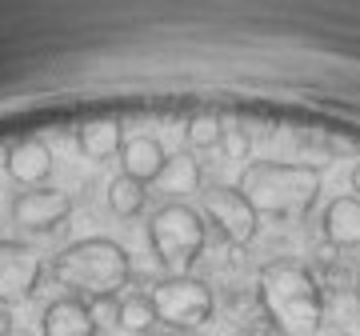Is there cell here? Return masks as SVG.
Masks as SVG:
<instances>
[{"label": "cell", "instance_id": "6da1fadb", "mask_svg": "<svg viewBox=\"0 0 360 336\" xmlns=\"http://www.w3.org/2000/svg\"><path fill=\"white\" fill-rule=\"evenodd\" d=\"M260 309L276 336H316L324 324V297L312 272L296 260H272L257 280Z\"/></svg>", "mask_w": 360, "mask_h": 336}, {"label": "cell", "instance_id": "7a4b0ae2", "mask_svg": "<svg viewBox=\"0 0 360 336\" xmlns=\"http://www.w3.org/2000/svg\"><path fill=\"white\" fill-rule=\"evenodd\" d=\"M245 200L257 208V217L296 220L304 217L316 196H321V168L316 164H281V160H260L248 164L240 184Z\"/></svg>", "mask_w": 360, "mask_h": 336}, {"label": "cell", "instance_id": "3957f363", "mask_svg": "<svg viewBox=\"0 0 360 336\" xmlns=\"http://www.w3.org/2000/svg\"><path fill=\"white\" fill-rule=\"evenodd\" d=\"M52 276L65 288H72L77 297L108 300L129 285L132 264H129V252L116 245V240H108V236H89V240L68 245L60 257L52 260Z\"/></svg>", "mask_w": 360, "mask_h": 336}, {"label": "cell", "instance_id": "277c9868", "mask_svg": "<svg viewBox=\"0 0 360 336\" xmlns=\"http://www.w3.org/2000/svg\"><path fill=\"white\" fill-rule=\"evenodd\" d=\"M148 240H153L156 260L165 269L184 276V269H193L196 257H200V248H205V217L196 208L172 200V205L153 212V220H148Z\"/></svg>", "mask_w": 360, "mask_h": 336}, {"label": "cell", "instance_id": "5b68a950", "mask_svg": "<svg viewBox=\"0 0 360 336\" xmlns=\"http://www.w3.org/2000/svg\"><path fill=\"white\" fill-rule=\"evenodd\" d=\"M148 300H153L160 324L184 328V332L205 328V324L212 321V309H217L212 288H208L205 280H196V276H168V280H160V285L148 292Z\"/></svg>", "mask_w": 360, "mask_h": 336}, {"label": "cell", "instance_id": "8992f818", "mask_svg": "<svg viewBox=\"0 0 360 336\" xmlns=\"http://www.w3.org/2000/svg\"><path fill=\"white\" fill-rule=\"evenodd\" d=\"M200 208H205L208 224H217V233L224 236L229 245L245 248V245L257 240L260 217H257V208L245 200L240 188H224V184H217V188H208V193L200 196Z\"/></svg>", "mask_w": 360, "mask_h": 336}, {"label": "cell", "instance_id": "52a82bcc", "mask_svg": "<svg viewBox=\"0 0 360 336\" xmlns=\"http://www.w3.org/2000/svg\"><path fill=\"white\" fill-rule=\"evenodd\" d=\"M44 264L20 240H0V304H25L37 297Z\"/></svg>", "mask_w": 360, "mask_h": 336}, {"label": "cell", "instance_id": "ba28073f", "mask_svg": "<svg viewBox=\"0 0 360 336\" xmlns=\"http://www.w3.org/2000/svg\"><path fill=\"white\" fill-rule=\"evenodd\" d=\"M72 212V196L60 188H28L13 200V220L25 233H52Z\"/></svg>", "mask_w": 360, "mask_h": 336}, {"label": "cell", "instance_id": "9c48e42d", "mask_svg": "<svg viewBox=\"0 0 360 336\" xmlns=\"http://www.w3.org/2000/svg\"><path fill=\"white\" fill-rule=\"evenodd\" d=\"M4 168H8V176H13L16 184H25V188H40V184L52 176V153H49V144L37 141V136L16 141L13 148H8Z\"/></svg>", "mask_w": 360, "mask_h": 336}, {"label": "cell", "instance_id": "30bf717a", "mask_svg": "<svg viewBox=\"0 0 360 336\" xmlns=\"http://www.w3.org/2000/svg\"><path fill=\"white\" fill-rule=\"evenodd\" d=\"M40 332L44 336H96V316H92V309L80 297H60L44 309Z\"/></svg>", "mask_w": 360, "mask_h": 336}, {"label": "cell", "instance_id": "8fae6325", "mask_svg": "<svg viewBox=\"0 0 360 336\" xmlns=\"http://www.w3.org/2000/svg\"><path fill=\"white\" fill-rule=\"evenodd\" d=\"M120 168H124V176H132V181L141 184H153L160 172H165L168 164V153L165 144L156 141V136H129V141L120 144Z\"/></svg>", "mask_w": 360, "mask_h": 336}, {"label": "cell", "instance_id": "7c38bea8", "mask_svg": "<svg viewBox=\"0 0 360 336\" xmlns=\"http://www.w3.org/2000/svg\"><path fill=\"white\" fill-rule=\"evenodd\" d=\"M324 240L336 248H360V196H336L321 217Z\"/></svg>", "mask_w": 360, "mask_h": 336}, {"label": "cell", "instance_id": "4fadbf2b", "mask_svg": "<svg viewBox=\"0 0 360 336\" xmlns=\"http://www.w3.org/2000/svg\"><path fill=\"white\" fill-rule=\"evenodd\" d=\"M77 144H80V153L92 156V160H108V156L120 153L124 132H120L116 120H84L77 129Z\"/></svg>", "mask_w": 360, "mask_h": 336}, {"label": "cell", "instance_id": "5bb4252c", "mask_svg": "<svg viewBox=\"0 0 360 336\" xmlns=\"http://www.w3.org/2000/svg\"><path fill=\"white\" fill-rule=\"evenodd\" d=\"M156 324H160V316H156L153 300L141 297V292H132V297H124L116 304V328H120V332L148 336V332H156Z\"/></svg>", "mask_w": 360, "mask_h": 336}, {"label": "cell", "instance_id": "9a60e30c", "mask_svg": "<svg viewBox=\"0 0 360 336\" xmlns=\"http://www.w3.org/2000/svg\"><path fill=\"white\" fill-rule=\"evenodd\" d=\"M156 184H160L165 193H172V196L196 193V188H200V164H196L188 153L168 156V164H165V172L156 176Z\"/></svg>", "mask_w": 360, "mask_h": 336}, {"label": "cell", "instance_id": "2e32d148", "mask_svg": "<svg viewBox=\"0 0 360 336\" xmlns=\"http://www.w3.org/2000/svg\"><path fill=\"white\" fill-rule=\"evenodd\" d=\"M144 200H148V193H144L141 181H132V176H116L112 184H108V208H112L116 217H141L144 212Z\"/></svg>", "mask_w": 360, "mask_h": 336}, {"label": "cell", "instance_id": "e0dca14e", "mask_svg": "<svg viewBox=\"0 0 360 336\" xmlns=\"http://www.w3.org/2000/svg\"><path fill=\"white\" fill-rule=\"evenodd\" d=\"M220 136H224V120L217 117V112H196V117H188V124H184V141H188V148H217Z\"/></svg>", "mask_w": 360, "mask_h": 336}, {"label": "cell", "instance_id": "ac0fdd59", "mask_svg": "<svg viewBox=\"0 0 360 336\" xmlns=\"http://www.w3.org/2000/svg\"><path fill=\"white\" fill-rule=\"evenodd\" d=\"M220 144H224V148H229V156H236V160H240V156L248 153V136H245L240 129H224Z\"/></svg>", "mask_w": 360, "mask_h": 336}, {"label": "cell", "instance_id": "d6986e66", "mask_svg": "<svg viewBox=\"0 0 360 336\" xmlns=\"http://www.w3.org/2000/svg\"><path fill=\"white\" fill-rule=\"evenodd\" d=\"M16 324H13V312H8V304H0V336H13Z\"/></svg>", "mask_w": 360, "mask_h": 336}, {"label": "cell", "instance_id": "ffe728a7", "mask_svg": "<svg viewBox=\"0 0 360 336\" xmlns=\"http://www.w3.org/2000/svg\"><path fill=\"white\" fill-rule=\"evenodd\" d=\"M240 336H276V332H272V328H260V324H252V328H245Z\"/></svg>", "mask_w": 360, "mask_h": 336}, {"label": "cell", "instance_id": "44dd1931", "mask_svg": "<svg viewBox=\"0 0 360 336\" xmlns=\"http://www.w3.org/2000/svg\"><path fill=\"white\" fill-rule=\"evenodd\" d=\"M352 193H360V160L352 164Z\"/></svg>", "mask_w": 360, "mask_h": 336}, {"label": "cell", "instance_id": "7402d4cb", "mask_svg": "<svg viewBox=\"0 0 360 336\" xmlns=\"http://www.w3.org/2000/svg\"><path fill=\"white\" fill-rule=\"evenodd\" d=\"M165 336H196V332H184V328H168Z\"/></svg>", "mask_w": 360, "mask_h": 336}, {"label": "cell", "instance_id": "603a6c76", "mask_svg": "<svg viewBox=\"0 0 360 336\" xmlns=\"http://www.w3.org/2000/svg\"><path fill=\"white\" fill-rule=\"evenodd\" d=\"M4 160H8V148H0V164H4Z\"/></svg>", "mask_w": 360, "mask_h": 336}, {"label": "cell", "instance_id": "cb8c5ba5", "mask_svg": "<svg viewBox=\"0 0 360 336\" xmlns=\"http://www.w3.org/2000/svg\"><path fill=\"white\" fill-rule=\"evenodd\" d=\"M356 297H360V272H356Z\"/></svg>", "mask_w": 360, "mask_h": 336}]
</instances>
